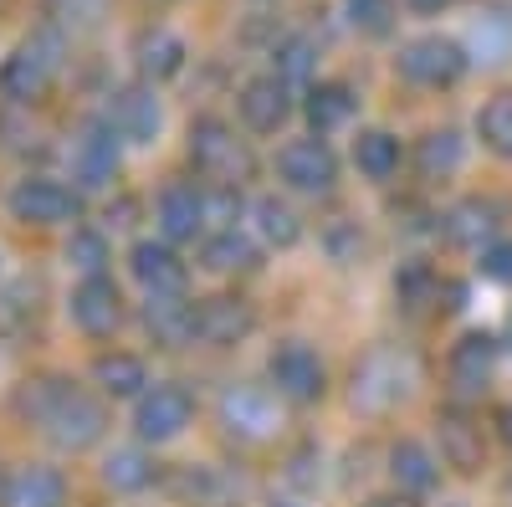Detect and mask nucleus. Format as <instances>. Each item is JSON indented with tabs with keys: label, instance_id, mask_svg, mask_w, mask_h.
I'll use <instances>...</instances> for the list:
<instances>
[{
	"label": "nucleus",
	"instance_id": "nucleus-1",
	"mask_svg": "<svg viewBox=\"0 0 512 507\" xmlns=\"http://www.w3.org/2000/svg\"><path fill=\"white\" fill-rule=\"evenodd\" d=\"M57 62H62V36L57 31L26 36L21 47L0 62V93H6V98H36L52 82Z\"/></svg>",
	"mask_w": 512,
	"mask_h": 507
},
{
	"label": "nucleus",
	"instance_id": "nucleus-2",
	"mask_svg": "<svg viewBox=\"0 0 512 507\" xmlns=\"http://www.w3.org/2000/svg\"><path fill=\"white\" fill-rule=\"evenodd\" d=\"M410 385H415V364L405 354H395V349H379V354H369L354 369V405L390 410V405H400L410 395Z\"/></svg>",
	"mask_w": 512,
	"mask_h": 507
},
{
	"label": "nucleus",
	"instance_id": "nucleus-3",
	"mask_svg": "<svg viewBox=\"0 0 512 507\" xmlns=\"http://www.w3.org/2000/svg\"><path fill=\"white\" fill-rule=\"evenodd\" d=\"M400 72L420 88H451L466 72V47L451 36H415L410 47H400Z\"/></svg>",
	"mask_w": 512,
	"mask_h": 507
},
{
	"label": "nucleus",
	"instance_id": "nucleus-4",
	"mask_svg": "<svg viewBox=\"0 0 512 507\" xmlns=\"http://www.w3.org/2000/svg\"><path fill=\"white\" fill-rule=\"evenodd\" d=\"M190 159H195V169H205V175H216V180H226V185L251 169L241 139L226 129L221 118H200L195 129H190Z\"/></svg>",
	"mask_w": 512,
	"mask_h": 507
},
{
	"label": "nucleus",
	"instance_id": "nucleus-5",
	"mask_svg": "<svg viewBox=\"0 0 512 507\" xmlns=\"http://www.w3.org/2000/svg\"><path fill=\"white\" fill-rule=\"evenodd\" d=\"M277 175H282L292 190L318 195V190H333L338 159H333V149H328L323 139H287V144L277 149Z\"/></svg>",
	"mask_w": 512,
	"mask_h": 507
},
{
	"label": "nucleus",
	"instance_id": "nucleus-6",
	"mask_svg": "<svg viewBox=\"0 0 512 507\" xmlns=\"http://www.w3.org/2000/svg\"><path fill=\"white\" fill-rule=\"evenodd\" d=\"M11 216L26 221V226H62L77 216V195L62 185V180H47V175H31L11 190Z\"/></svg>",
	"mask_w": 512,
	"mask_h": 507
},
{
	"label": "nucleus",
	"instance_id": "nucleus-7",
	"mask_svg": "<svg viewBox=\"0 0 512 507\" xmlns=\"http://www.w3.org/2000/svg\"><path fill=\"white\" fill-rule=\"evenodd\" d=\"M267 374H272L277 395H287V400H318L323 395V359L308 344H282L267 359Z\"/></svg>",
	"mask_w": 512,
	"mask_h": 507
},
{
	"label": "nucleus",
	"instance_id": "nucleus-8",
	"mask_svg": "<svg viewBox=\"0 0 512 507\" xmlns=\"http://www.w3.org/2000/svg\"><path fill=\"white\" fill-rule=\"evenodd\" d=\"M190 415H195V405H190V395L180 390V385H154L144 400H139V436L144 441H175L185 426H190Z\"/></svg>",
	"mask_w": 512,
	"mask_h": 507
},
{
	"label": "nucleus",
	"instance_id": "nucleus-9",
	"mask_svg": "<svg viewBox=\"0 0 512 507\" xmlns=\"http://www.w3.org/2000/svg\"><path fill=\"white\" fill-rule=\"evenodd\" d=\"M128 267H134V277L149 298H180L185 292V262L164 241H139L128 251Z\"/></svg>",
	"mask_w": 512,
	"mask_h": 507
},
{
	"label": "nucleus",
	"instance_id": "nucleus-10",
	"mask_svg": "<svg viewBox=\"0 0 512 507\" xmlns=\"http://www.w3.org/2000/svg\"><path fill=\"white\" fill-rule=\"evenodd\" d=\"M221 420L236 431V436H251V441H262L277 431V405L262 385H231L221 395Z\"/></svg>",
	"mask_w": 512,
	"mask_h": 507
},
{
	"label": "nucleus",
	"instance_id": "nucleus-11",
	"mask_svg": "<svg viewBox=\"0 0 512 507\" xmlns=\"http://www.w3.org/2000/svg\"><path fill=\"white\" fill-rule=\"evenodd\" d=\"M292 113V98H287V82L272 72V77H251L246 88H241V118H246V129L256 134H277L282 123Z\"/></svg>",
	"mask_w": 512,
	"mask_h": 507
},
{
	"label": "nucleus",
	"instance_id": "nucleus-12",
	"mask_svg": "<svg viewBox=\"0 0 512 507\" xmlns=\"http://www.w3.org/2000/svg\"><path fill=\"white\" fill-rule=\"evenodd\" d=\"M159 123H164V113H159V98H154L149 88H123V93L113 98L108 129H113L118 139L154 144V139H159Z\"/></svg>",
	"mask_w": 512,
	"mask_h": 507
},
{
	"label": "nucleus",
	"instance_id": "nucleus-13",
	"mask_svg": "<svg viewBox=\"0 0 512 507\" xmlns=\"http://www.w3.org/2000/svg\"><path fill=\"white\" fill-rule=\"evenodd\" d=\"M67 313L82 333H113L118 323V287L108 277H82L67 298Z\"/></svg>",
	"mask_w": 512,
	"mask_h": 507
},
{
	"label": "nucleus",
	"instance_id": "nucleus-14",
	"mask_svg": "<svg viewBox=\"0 0 512 507\" xmlns=\"http://www.w3.org/2000/svg\"><path fill=\"white\" fill-rule=\"evenodd\" d=\"M159 226L169 241H190L205 226V190L195 185H169L159 195Z\"/></svg>",
	"mask_w": 512,
	"mask_h": 507
},
{
	"label": "nucleus",
	"instance_id": "nucleus-15",
	"mask_svg": "<svg viewBox=\"0 0 512 507\" xmlns=\"http://www.w3.org/2000/svg\"><path fill=\"white\" fill-rule=\"evenodd\" d=\"M195 333L205 344H236V338L251 333V308L236 298H210L195 308Z\"/></svg>",
	"mask_w": 512,
	"mask_h": 507
},
{
	"label": "nucleus",
	"instance_id": "nucleus-16",
	"mask_svg": "<svg viewBox=\"0 0 512 507\" xmlns=\"http://www.w3.org/2000/svg\"><path fill=\"white\" fill-rule=\"evenodd\" d=\"M134 57H139V72H144V77L164 82V77H175V72L185 67V41H180L175 31L154 26V31H144V36L134 41Z\"/></svg>",
	"mask_w": 512,
	"mask_h": 507
},
{
	"label": "nucleus",
	"instance_id": "nucleus-17",
	"mask_svg": "<svg viewBox=\"0 0 512 507\" xmlns=\"http://www.w3.org/2000/svg\"><path fill=\"white\" fill-rule=\"evenodd\" d=\"M144 323H149V333L159 338L164 349H180L185 338H195V308L185 298H149Z\"/></svg>",
	"mask_w": 512,
	"mask_h": 507
},
{
	"label": "nucleus",
	"instance_id": "nucleus-18",
	"mask_svg": "<svg viewBox=\"0 0 512 507\" xmlns=\"http://www.w3.org/2000/svg\"><path fill=\"white\" fill-rule=\"evenodd\" d=\"M492 364H497V338L492 333H466L461 344L451 349V374L461 379L466 390H477L492 379Z\"/></svg>",
	"mask_w": 512,
	"mask_h": 507
},
{
	"label": "nucleus",
	"instance_id": "nucleus-19",
	"mask_svg": "<svg viewBox=\"0 0 512 507\" xmlns=\"http://www.w3.org/2000/svg\"><path fill=\"white\" fill-rule=\"evenodd\" d=\"M72 169H77L82 185H108L113 169H118V139H113V129H93L88 139H82L77 154H72Z\"/></svg>",
	"mask_w": 512,
	"mask_h": 507
},
{
	"label": "nucleus",
	"instance_id": "nucleus-20",
	"mask_svg": "<svg viewBox=\"0 0 512 507\" xmlns=\"http://www.w3.org/2000/svg\"><path fill=\"white\" fill-rule=\"evenodd\" d=\"M6 507H62V477L52 467H26L6 482Z\"/></svg>",
	"mask_w": 512,
	"mask_h": 507
},
{
	"label": "nucleus",
	"instance_id": "nucleus-21",
	"mask_svg": "<svg viewBox=\"0 0 512 507\" xmlns=\"http://www.w3.org/2000/svg\"><path fill=\"white\" fill-rule=\"evenodd\" d=\"M390 472H395V482H400L405 492H431L436 477H441L436 456L425 451L420 441H400V446L390 451Z\"/></svg>",
	"mask_w": 512,
	"mask_h": 507
},
{
	"label": "nucleus",
	"instance_id": "nucleus-22",
	"mask_svg": "<svg viewBox=\"0 0 512 507\" xmlns=\"http://www.w3.org/2000/svg\"><path fill=\"white\" fill-rule=\"evenodd\" d=\"M354 164H359L364 180H390L395 169H400V139L384 134V129L359 134V139H354Z\"/></svg>",
	"mask_w": 512,
	"mask_h": 507
},
{
	"label": "nucleus",
	"instance_id": "nucleus-23",
	"mask_svg": "<svg viewBox=\"0 0 512 507\" xmlns=\"http://www.w3.org/2000/svg\"><path fill=\"white\" fill-rule=\"evenodd\" d=\"M441 456L451 461L456 472H477L482 467V431L472 426V420H461V415H446L441 420Z\"/></svg>",
	"mask_w": 512,
	"mask_h": 507
},
{
	"label": "nucleus",
	"instance_id": "nucleus-24",
	"mask_svg": "<svg viewBox=\"0 0 512 507\" xmlns=\"http://www.w3.org/2000/svg\"><path fill=\"white\" fill-rule=\"evenodd\" d=\"M308 118H313L318 134L344 129V123L354 118V93L344 88V82H318V88L308 93Z\"/></svg>",
	"mask_w": 512,
	"mask_h": 507
},
{
	"label": "nucleus",
	"instance_id": "nucleus-25",
	"mask_svg": "<svg viewBox=\"0 0 512 507\" xmlns=\"http://www.w3.org/2000/svg\"><path fill=\"white\" fill-rule=\"evenodd\" d=\"M103 477H108V487H118V492H144V487L154 482V461H149L139 446H113L108 461H103Z\"/></svg>",
	"mask_w": 512,
	"mask_h": 507
},
{
	"label": "nucleus",
	"instance_id": "nucleus-26",
	"mask_svg": "<svg viewBox=\"0 0 512 507\" xmlns=\"http://www.w3.org/2000/svg\"><path fill=\"white\" fill-rule=\"evenodd\" d=\"M251 221H256V236H262L267 246H292L297 236H303V226H297V216H292V205H282L272 195L251 205Z\"/></svg>",
	"mask_w": 512,
	"mask_h": 507
},
{
	"label": "nucleus",
	"instance_id": "nucleus-27",
	"mask_svg": "<svg viewBox=\"0 0 512 507\" xmlns=\"http://www.w3.org/2000/svg\"><path fill=\"white\" fill-rule=\"evenodd\" d=\"M446 231H451V241H461V246H492V236H497L492 205H482V200L456 205L451 221H446Z\"/></svg>",
	"mask_w": 512,
	"mask_h": 507
},
{
	"label": "nucleus",
	"instance_id": "nucleus-28",
	"mask_svg": "<svg viewBox=\"0 0 512 507\" xmlns=\"http://www.w3.org/2000/svg\"><path fill=\"white\" fill-rule=\"evenodd\" d=\"M477 134L497 159H512V93H497L482 113H477Z\"/></svg>",
	"mask_w": 512,
	"mask_h": 507
},
{
	"label": "nucleus",
	"instance_id": "nucleus-29",
	"mask_svg": "<svg viewBox=\"0 0 512 507\" xmlns=\"http://www.w3.org/2000/svg\"><path fill=\"white\" fill-rule=\"evenodd\" d=\"M98 379H103V390L108 395H139L149 385V374L134 354H103L98 359Z\"/></svg>",
	"mask_w": 512,
	"mask_h": 507
},
{
	"label": "nucleus",
	"instance_id": "nucleus-30",
	"mask_svg": "<svg viewBox=\"0 0 512 507\" xmlns=\"http://www.w3.org/2000/svg\"><path fill=\"white\" fill-rule=\"evenodd\" d=\"M461 164V139L451 134V129H436V134H425L420 139V169L425 175H451V169Z\"/></svg>",
	"mask_w": 512,
	"mask_h": 507
},
{
	"label": "nucleus",
	"instance_id": "nucleus-31",
	"mask_svg": "<svg viewBox=\"0 0 512 507\" xmlns=\"http://www.w3.org/2000/svg\"><path fill=\"white\" fill-rule=\"evenodd\" d=\"M67 262H72L82 277H103V267H108V241H103L98 231H72Z\"/></svg>",
	"mask_w": 512,
	"mask_h": 507
},
{
	"label": "nucleus",
	"instance_id": "nucleus-32",
	"mask_svg": "<svg viewBox=\"0 0 512 507\" xmlns=\"http://www.w3.org/2000/svg\"><path fill=\"white\" fill-rule=\"evenodd\" d=\"M251 262V241L236 236V231H221V236H210L205 241V267L210 272H236Z\"/></svg>",
	"mask_w": 512,
	"mask_h": 507
},
{
	"label": "nucleus",
	"instance_id": "nucleus-33",
	"mask_svg": "<svg viewBox=\"0 0 512 507\" xmlns=\"http://www.w3.org/2000/svg\"><path fill=\"white\" fill-rule=\"evenodd\" d=\"M344 11L359 31L379 36V31H390L395 26V0H344Z\"/></svg>",
	"mask_w": 512,
	"mask_h": 507
},
{
	"label": "nucleus",
	"instance_id": "nucleus-34",
	"mask_svg": "<svg viewBox=\"0 0 512 507\" xmlns=\"http://www.w3.org/2000/svg\"><path fill=\"white\" fill-rule=\"evenodd\" d=\"M308 72H313V47H308V41L303 36L282 41V47H277V77L282 82H303Z\"/></svg>",
	"mask_w": 512,
	"mask_h": 507
},
{
	"label": "nucleus",
	"instance_id": "nucleus-35",
	"mask_svg": "<svg viewBox=\"0 0 512 507\" xmlns=\"http://www.w3.org/2000/svg\"><path fill=\"white\" fill-rule=\"evenodd\" d=\"M52 11L72 26H93L103 11H108V0H52Z\"/></svg>",
	"mask_w": 512,
	"mask_h": 507
},
{
	"label": "nucleus",
	"instance_id": "nucleus-36",
	"mask_svg": "<svg viewBox=\"0 0 512 507\" xmlns=\"http://www.w3.org/2000/svg\"><path fill=\"white\" fill-rule=\"evenodd\" d=\"M482 272H487L492 282H512V241H492V246L482 251Z\"/></svg>",
	"mask_w": 512,
	"mask_h": 507
},
{
	"label": "nucleus",
	"instance_id": "nucleus-37",
	"mask_svg": "<svg viewBox=\"0 0 512 507\" xmlns=\"http://www.w3.org/2000/svg\"><path fill=\"white\" fill-rule=\"evenodd\" d=\"M359 246H364V236H359L354 226H333V231H328V251H333L338 262H349V257H359Z\"/></svg>",
	"mask_w": 512,
	"mask_h": 507
},
{
	"label": "nucleus",
	"instance_id": "nucleus-38",
	"mask_svg": "<svg viewBox=\"0 0 512 507\" xmlns=\"http://www.w3.org/2000/svg\"><path fill=\"white\" fill-rule=\"evenodd\" d=\"M497 431H502V441H507V451H512V405L497 415Z\"/></svg>",
	"mask_w": 512,
	"mask_h": 507
},
{
	"label": "nucleus",
	"instance_id": "nucleus-39",
	"mask_svg": "<svg viewBox=\"0 0 512 507\" xmlns=\"http://www.w3.org/2000/svg\"><path fill=\"white\" fill-rule=\"evenodd\" d=\"M410 6H415V11H446L451 0H410Z\"/></svg>",
	"mask_w": 512,
	"mask_h": 507
},
{
	"label": "nucleus",
	"instance_id": "nucleus-40",
	"mask_svg": "<svg viewBox=\"0 0 512 507\" xmlns=\"http://www.w3.org/2000/svg\"><path fill=\"white\" fill-rule=\"evenodd\" d=\"M364 507H410L405 497H374V502H364Z\"/></svg>",
	"mask_w": 512,
	"mask_h": 507
},
{
	"label": "nucleus",
	"instance_id": "nucleus-41",
	"mask_svg": "<svg viewBox=\"0 0 512 507\" xmlns=\"http://www.w3.org/2000/svg\"><path fill=\"white\" fill-rule=\"evenodd\" d=\"M507 344H512V323H507Z\"/></svg>",
	"mask_w": 512,
	"mask_h": 507
},
{
	"label": "nucleus",
	"instance_id": "nucleus-42",
	"mask_svg": "<svg viewBox=\"0 0 512 507\" xmlns=\"http://www.w3.org/2000/svg\"><path fill=\"white\" fill-rule=\"evenodd\" d=\"M277 507H297V502H277Z\"/></svg>",
	"mask_w": 512,
	"mask_h": 507
}]
</instances>
